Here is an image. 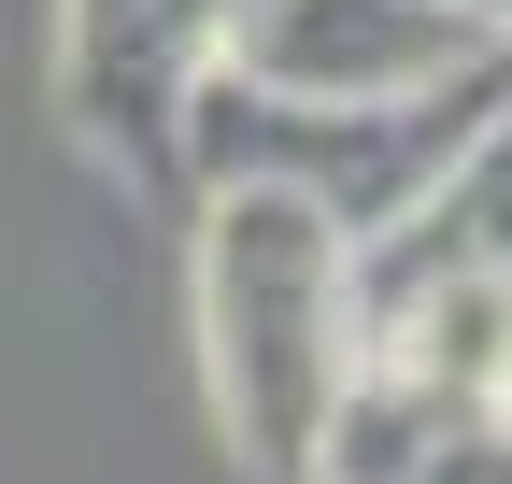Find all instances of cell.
Here are the masks:
<instances>
[{
	"label": "cell",
	"mask_w": 512,
	"mask_h": 484,
	"mask_svg": "<svg viewBox=\"0 0 512 484\" xmlns=\"http://www.w3.org/2000/svg\"><path fill=\"white\" fill-rule=\"evenodd\" d=\"M200 371L256 470H299L328 399L370 371L356 342V242L285 186H214L200 214Z\"/></svg>",
	"instance_id": "obj_1"
},
{
	"label": "cell",
	"mask_w": 512,
	"mask_h": 484,
	"mask_svg": "<svg viewBox=\"0 0 512 484\" xmlns=\"http://www.w3.org/2000/svg\"><path fill=\"white\" fill-rule=\"evenodd\" d=\"M484 57L498 15H456V0H228L214 72L299 114H413Z\"/></svg>",
	"instance_id": "obj_2"
},
{
	"label": "cell",
	"mask_w": 512,
	"mask_h": 484,
	"mask_svg": "<svg viewBox=\"0 0 512 484\" xmlns=\"http://www.w3.org/2000/svg\"><path fill=\"white\" fill-rule=\"evenodd\" d=\"M214 43H228V0H72L57 15V100L114 157H171V114L214 72Z\"/></svg>",
	"instance_id": "obj_3"
},
{
	"label": "cell",
	"mask_w": 512,
	"mask_h": 484,
	"mask_svg": "<svg viewBox=\"0 0 512 484\" xmlns=\"http://www.w3.org/2000/svg\"><path fill=\"white\" fill-rule=\"evenodd\" d=\"M484 271H498V143H470L456 171H427L384 228H356V342H384L413 299L484 285Z\"/></svg>",
	"instance_id": "obj_4"
},
{
	"label": "cell",
	"mask_w": 512,
	"mask_h": 484,
	"mask_svg": "<svg viewBox=\"0 0 512 484\" xmlns=\"http://www.w3.org/2000/svg\"><path fill=\"white\" fill-rule=\"evenodd\" d=\"M484 413H498V399H441V385H413V371H356V385L328 399V428H313L299 484H427L441 442L484 428Z\"/></svg>",
	"instance_id": "obj_5"
},
{
	"label": "cell",
	"mask_w": 512,
	"mask_h": 484,
	"mask_svg": "<svg viewBox=\"0 0 512 484\" xmlns=\"http://www.w3.org/2000/svg\"><path fill=\"white\" fill-rule=\"evenodd\" d=\"M370 371H413V385H441V399H498V371H512V285L484 271V285L413 299V314L370 342Z\"/></svg>",
	"instance_id": "obj_6"
}]
</instances>
